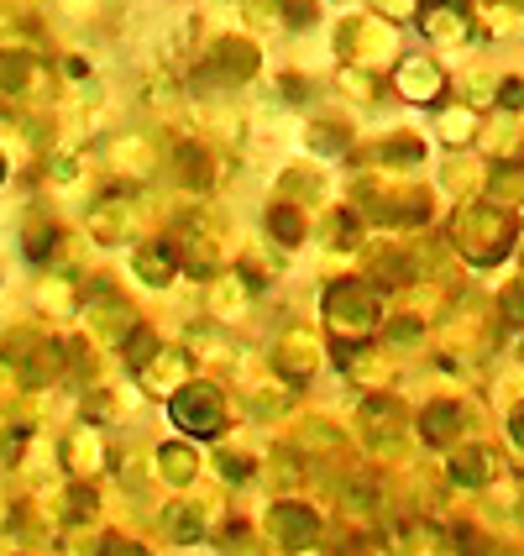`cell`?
I'll return each instance as SVG.
<instances>
[{"mask_svg":"<svg viewBox=\"0 0 524 556\" xmlns=\"http://www.w3.org/2000/svg\"><path fill=\"white\" fill-rule=\"evenodd\" d=\"M168 415H174V426L189 435H216L220 420H226V400H220V389H210V383H189V389L174 394Z\"/></svg>","mask_w":524,"mask_h":556,"instance_id":"6da1fadb","label":"cell"},{"mask_svg":"<svg viewBox=\"0 0 524 556\" xmlns=\"http://www.w3.org/2000/svg\"><path fill=\"white\" fill-rule=\"evenodd\" d=\"M457 242H462L477 263H494L498 252L514 242V220L498 216V211H472V216L457 220Z\"/></svg>","mask_w":524,"mask_h":556,"instance_id":"7a4b0ae2","label":"cell"},{"mask_svg":"<svg viewBox=\"0 0 524 556\" xmlns=\"http://www.w3.org/2000/svg\"><path fill=\"white\" fill-rule=\"evenodd\" d=\"M325 305H331V326L346 331V337H362V331H372V320H378V315H372V294L362 283H341V289H331Z\"/></svg>","mask_w":524,"mask_h":556,"instance_id":"3957f363","label":"cell"},{"mask_svg":"<svg viewBox=\"0 0 524 556\" xmlns=\"http://www.w3.org/2000/svg\"><path fill=\"white\" fill-rule=\"evenodd\" d=\"M273 535L289 546V552H305V546H315L320 526H315V515H309L305 504H278L273 509Z\"/></svg>","mask_w":524,"mask_h":556,"instance_id":"277c9868","label":"cell"},{"mask_svg":"<svg viewBox=\"0 0 524 556\" xmlns=\"http://www.w3.org/2000/svg\"><path fill=\"white\" fill-rule=\"evenodd\" d=\"M63 463H68V472H74V478H94V472H100V463H105L100 435H94V431H74L68 441H63Z\"/></svg>","mask_w":524,"mask_h":556,"instance_id":"5b68a950","label":"cell"},{"mask_svg":"<svg viewBox=\"0 0 524 556\" xmlns=\"http://www.w3.org/2000/svg\"><path fill=\"white\" fill-rule=\"evenodd\" d=\"M137 378H142V389H148V394H168V389H179V383H184V357H179V352H174V357L163 352L157 363L148 357V363L137 368Z\"/></svg>","mask_w":524,"mask_h":556,"instance_id":"8992f818","label":"cell"},{"mask_svg":"<svg viewBox=\"0 0 524 556\" xmlns=\"http://www.w3.org/2000/svg\"><path fill=\"white\" fill-rule=\"evenodd\" d=\"M399 90L409 94V100H435V94H440V68H435V63H404Z\"/></svg>","mask_w":524,"mask_h":556,"instance_id":"52a82bcc","label":"cell"},{"mask_svg":"<svg viewBox=\"0 0 524 556\" xmlns=\"http://www.w3.org/2000/svg\"><path fill=\"white\" fill-rule=\"evenodd\" d=\"M163 530H168V541H179V546H194V541H205V520H200V509H168L163 515Z\"/></svg>","mask_w":524,"mask_h":556,"instance_id":"ba28073f","label":"cell"},{"mask_svg":"<svg viewBox=\"0 0 524 556\" xmlns=\"http://www.w3.org/2000/svg\"><path fill=\"white\" fill-rule=\"evenodd\" d=\"M451 472H457V483H467V489H477V483H488V472H494V457H488L483 446H467V452H457V463H451Z\"/></svg>","mask_w":524,"mask_h":556,"instance_id":"9c48e42d","label":"cell"},{"mask_svg":"<svg viewBox=\"0 0 524 556\" xmlns=\"http://www.w3.org/2000/svg\"><path fill=\"white\" fill-rule=\"evenodd\" d=\"M157 467H163V472H174L168 483H194V472H200V457H194L189 446H163V452H157Z\"/></svg>","mask_w":524,"mask_h":556,"instance_id":"30bf717a","label":"cell"},{"mask_svg":"<svg viewBox=\"0 0 524 556\" xmlns=\"http://www.w3.org/2000/svg\"><path fill=\"white\" fill-rule=\"evenodd\" d=\"M451 431H462V404H435L425 415V441H451Z\"/></svg>","mask_w":524,"mask_h":556,"instance_id":"8fae6325","label":"cell"},{"mask_svg":"<svg viewBox=\"0 0 524 556\" xmlns=\"http://www.w3.org/2000/svg\"><path fill=\"white\" fill-rule=\"evenodd\" d=\"M142 278H148V283H168V278H174V252L168 248L142 252Z\"/></svg>","mask_w":524,"mask_h":556,"instance_id":"7c38bea8","label":"cell"},{"mask_svg":"<svg viewBox=\"0 0 524 556\" xmlns=\"http://www.w3.org/2000/svg\"><path fill=\"white\" fill-rule=\"evenodd\" d=\"M268 220H273V237H278V242H299V237H305V220L294 216V211H273Z\"/></svg>","mask_w":524,"mask_h":556,"instance_id":"4fadbf2b","label":"cell"},{"mask_svg":"<svg viewBox=\"0 0 524 556\" xmlns=\"http://www.w3.org/2000/svg\"><path fill=\"white\" fill-rule=\"evenodd\" d=\"M100 556H148V552H142V546H131V541H105Z\"/></svg>","mask_w":524,"mask_h":556,"instance_id":"5bb4252c","label":"cell"},{"mask_svg":"<svg viewBox=\"0 0 524 556\" xmlns=\"http://www.w3.org/2000/svg\"><path fill=\"white\" fill-rule=\"evenodd\" d=\"M498 100H503V105H524V85H520V79L498 85Z\"/></svg>","mask_w":524,"mask_h":556,"instance_id":"9a60e30c","label":"cell"},{"mask_svg":"<svg viewBox=\"0 0 524 556\" xmlns=\"http://www.w3.org/2000/svg\"><path fill=\"white\" fill-rule=\"evenodd\" d=\"M503 305H509V320H524V289H514Z\"/></svg>","mask_w":524,"mask_h":556,"instance_id":"2e32d148","label":"cell"},{"mask_svg":"<svg viewBox=\"0 0 524 556\" xmlns=\"http://www.w3.org/2000/svg\"><path fill=\"white\" fill-rule=\"evenodd\" d=\"M509 435H514V441H520V446H524V404H520V409H514V415H509Z\"/></svg>","mask_w":524,"mask_h":556,"instance_id":"e0dca14e","label":"cell"},{"mask_svg":"<svg viewBox=\"0 0 524 556\" xmlns=\"http://www.w3.org/2000/svg\"><path fill=\"white\" fill-rule=\"evenodd\" d=\"M11 383H16V378H11V368L0 363V400H11Z\"/></svg>","mask_w":524,"mask_h":556,"instance_id":"ac0fdd59","label":"cell"},{"mask_svg":"<svg viewBox=\"0 0 524 556\" xmlns=\"http://www.w3.org/2000/svg\"><path fill=\"white\" fill-rule=\"evenodd\" d=\"M0 174H5V157H0Z\"/></svg>","mask_w":524,"mask_h":556,"instance_id":"d6986e66","label":"cell"}]
</instances>
